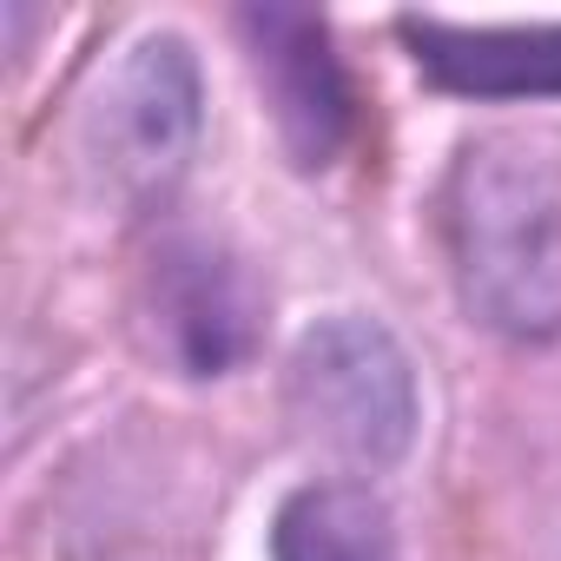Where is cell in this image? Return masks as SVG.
Masks as SVG:
<instances>
[{"label":"cell","instance_id":"3","mask_svg":"<svg viewBox=\"0 0 561 561\" xmlns=\"http://www.w3.org/2000/svg\"><path fill=\"white\" fill-rule=\"evenodd\" d=\"M198 126H205V93H198L192 47L179 34H146L93 87L80 119V152L100 192L146 205L185 179L198 152Z\"/></svg>","mask_w":561,"mask_h":561},{"label":"cell","instance_id":"1","mask_svg":"<svg viewBox=\"0 0 561 561\" xmlns=\"http://www.w3.org/2000/svg\"><path fill=\"white\" fill-rule=\"evenodd\" d=\"M462 305L522 344L561 337V152L528 133L462 146L443 185Z\"/></svg>","mask_w":561,"mask_h":561},{"label":"cell","instance_id":"5","mask_svg":"<svg viewBox=\"0 0 561 561\" xmlns=\"http://www.w3.org/2000/svg\"><path fill=\"white\" fill-rule=\"evenodd\" d=\"M244 34L298 165H331L351 133V87H344V67L331 60L324 27L291 8H264V14H244Z\"/></svg>","mask_w":561,"mask_h":561},{"label":"cell","instance_id":"6","mask_svg":"<svg viewBox=\"0 0 561 561\" xmlns=\"http://www.w3.org/2000/svg\"><path fill=\"white\" fill-rule=\"evenodd\" d=\"M423 73L449 93L482 100H535L561 93V27H443L403 21Z\"/></svg>","mask_w":561,"mask_h":561},{"label":"cell","instance_id":"2","mask_svg":"<svg viewBox=\"0 0 561 561\" xmlns=\"http://www.w3.org/2000/svg\"><path fill=\"white\" fill-rule=\"evenodd\" d=\"M285 410L311 449L344 469H390L416 436V370L370 318H324L298 337Z\"/></svg>","mask_w":561,"mask_h":561},{"label":"cell","instance_id":"4","mask_svg":"<svg viewBox=\"0 0 561 561\" xmlns=\"http://www.w3.org/2000/svg\"><path fill=\"white\" fill-rule=\"evenodd\" d=\"M139 311L152 351L179 377H225L257 337V298L244 271L205 238H179L152 257Z\"/></svg>","mask_w":561,"mask_h":561},{"label":"cell","instance_id":"7","mask_svg":"<svg viewBox=\"0 0 561 561\" xmlns=\"http://www.w3.org/2000/svg\"><path fill=\"white\" fill-rule=\"evenodd\" d=\"M271 561H403L370 482H305L271 515Z\"/></svg>","mask_w":561,"mask_h":561}]
</instances>
